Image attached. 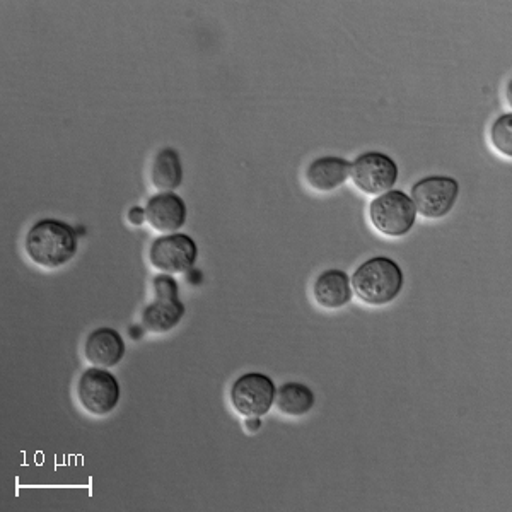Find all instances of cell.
<instances>
[{
	"label": "cell",
	"instance_id": "1",
	"mask_svg": "<svg viewBox=\"0 0 512 512\" xmlns=\"http://www.w3.org/2000/svg\"><path fill=\"white\" fill-rule=\"evenodd\" d=\"M24 250L31 262L40 267H64L79 250L77 231L59 219H41L26 234Z\"/></svg>",
	"mask_w": 512,
	"mask_h": 512
},
{
	"label": "cell",
	"instance_id": "2",
	"mask_svg": "<svg viewBox=\"0 0 512 512\" xmlns=\"http://www.w3.org/2000/svg\"><path fill=\"white\" fill-rule=\"evenodd\" d=\"M350 284L362 303L367 306H386L400 296L405 275L393 258L374 256L357 267Z\"/></svg>",
	"mask_w": 512,
	"mask_h": 512
},
{
	"label": "cell",
	"instance_id": "3",
	"mask_svg": "<svg viewBox=\"0 0 512 512\" xmlns=\"http://www.w3.org/2000/svg\"><path fill=\"white\" fill-rule=\"evenodd\" d=\"M369 221L374 229L388 238H403L417 222L412 198L402 190L381 193L369 204Z\"/></svg>",
	"mask_w": 512,
	"mask_h": 512
},
{
	"label": "cell",
	"instance_id": "4",
	"mask_svg": "<svg viewBox=\"0 0 512 512\" xmlns=\"http://www.w3.org/2000/svg\"><path fill=\"white\" fill-rule=\"evenodd\" d=\"M185 304L178 296V282L173 275L159 274L154 279V301L142 311V328L151 333H168L185 316Z\"/></svg>",
	"mask_w": 512,
	"mask_h": 512
},
{
	"label": "cell",
	"instance_id": "5",
	"mask_svg": "<svg viewBox=\"0 0 512 512\" xmlns=\"http://www.w3.org/2000/svg\"><path fill=\"white\" fill-rule=\"evenodd\" d=\"M460 197V183L451 176H425L412 187L410 198L417 214L425 219H443Z\"/></svg>",
	"mask_w": 512,
	"mask_h": 512
},
{
	"label": "cell",
	"instance_id": "6",
	"mask_svg": "<svg viewBox=\"0 0 512 512\" xmlns=\"http://www.w3.org/2000/svg\"><path fill=\"white\" fill-rule=\"evenodd\" d=\"M77 396L89 414L103 417L118 407L122 388L118 379L105 367H89L77 383Z\"/></svg>",
	"mask_w": 512,
	"mask_h": 512
},
{
	"label": "cell",
	"instance_id": "7",
	"mask_svg": "<svg viewBox=\"0 0 512 512\" xmlns=\"http://www.w3.org/2000/svg\"><path fill=\"white\" fill-rule=\"evenodd\" d=\"M355 187L367 195H381L393 190L398 181V164L388 154L369 151L350 164Z\"/></svg>",
	"mask_w": 512,
	"mask_h": 512
},
{
	"label": "cell",
	"instance_id": "8",
	"mask_svg": "<svg viewBox=\"0 0 512 512\" xmlns=\"http://www.w3.org/2000/svg\"><path fill=\"white\" fill-rule=\"evenodd\" d=\"M274 379L262 373H246L231 386V403L239 415L263 417L275 403Z\"/></svg>",
	"mask_w": 512,
	"mask_h": 512
},
{
	"label": "cell",
	"instance_id": "9",
	"mask_svg": "<svg viewBox=\"0 0 512 512\" xmlns=\"http://www.w3.org/2000/svg\"><path fill=\"white\" fill-rule=\"evenodd\" d=\"M198 246L188 234H166L154 239L149 250V262L161 274L176 275L190 272L197 262Z\"/></svg>",
	"mask_w": 512,
	"mask_h": 512
},
{
	"label": "cell",
	"instance_id": "10",
	"mask_svg": "<svg viewBox=\"0 0 512 512\" xmlns=\"http://www.w3.org/2000/svg\"><path fill=\"white\" fill-rule=\"evenodd\" d=\"M146 219L158 233H178L187 224V202L175 192L158 193L147 202Z\"/></svg>",
	"mask_w": 512,
	"mask_h": 512
},
{
	"label": "cell",
	"instance_id": "11",
	"mask_svg": "<svg viewBox=\"0 0 512 512\" xmlns=\"http://www.w3.org/2000/svg\"><path fill=\"white\" fill-rule=\"evenodd\" d=\"M127 347L122 335L115 328H98L89 333L84 344V354L93 366L108 367L118 366L125 357Z\"/></svg>",
	"mask_w": 512,
	"mask_h": 512
},
{
	"label": "cell",
	"instance_id": "12",
	"mask_svg": "<svg viewBox=\"0 0 512 512\" xmlns=\"http://www.w3.org/2000/svg\"><path fill=\"white\" fill-rule=\"evenodd\" d=\"M352 284L344 270L330 268L318 275L313 286V296L318 306L325 309H340L352 301Z\"/></svg>",
	"mask_w": 512,
	"mask_h": 512
},
{
	"label": "cell",
	"instance_id": "13",
	"mask_svg": "<svg viewBox=\"0 0 512 512\" xmlns=\"http://www.w3.org/2000/svg\"><path fill=\"white\" fill-rule=\"evenodd\" d=\"M350 163L337 156H323L311 161L306 169V181L316 192H333L349 180Z\"/></svg>",
	"mask_w": 512,
	"mask_h": 512
},
{
	"label": "cell",
	"instance_id": "14",
	"mask_svg": "<svg viewBox=\"0 0 512 512\" xmlns=\"http://www.w3.org/2000/svg\"><path fill=\"white\" fill-rule=\"evenodd\" d=\"M152 187L159 192H175L183 183V164L173 147H164L156 154L151 166Z\"/></svg>",
	"mask_w": 512,
	"mask_h": 512
},
{
	"label": "cell",
	"instance_id": "15",
	"mask_svg": "<svg viewBox=\"0 0 512 512\" xmlns=\"http://www.w3.org/2000/svg\"><path fill=\"white\" fill-rule=\"evenodd\" d=\"M315 391L303 383L282 384L275 393V405L279 408L280 414L287 417H303L309 414L315 407Z\"/></svg>",
	"mask_w": 512,
	"mask_h": 512
},
{
	"label": "cell",
	"instance_id": "16",
	"mask_svg": "<svg viewBox=\"0 0 512 512\" xmlns=\"http://www.w3.org/2000/svg\"><path fill=\"white\" fill-rule=\"evenodd\" d=\"M490 142L495 151L501 152L502 156L512 158V115L506 113L497 118L490 127Z\"/></svg>",
	"mask_w": 512,
	"mask_h": 512
},
{
	"label": "cell",
	"instance_id": "17",
	"mask_svg": "<svg viewBox=\"0 0 512 512\" xmlns=\"http://www.w3.org/2000/svg\"><path fill=\"white\" fill-rule=\"evenodd\" d=\"M128 221H130V224H134V226H142L147 221L146 209L132 207V209L128 210Z\"/></svg>",
	"mask_w": 512,
	"mask_h": 512
},
{
	"label": "cell",
	"instance_id": "18",
	"mask_svg": "<svg viewBox=\"0 0 512 512\" xmlns=\"http://www.w3.org/2000/svg\"><path fill=\"white\" fill-rule=\"evenodd\" d=\"M245 427L250 434H255L256 431H260L262 420H260V417H246Z\"/></svg>",
	"mask_w": 512,
	"mask_h": 512
}]
</instances>
